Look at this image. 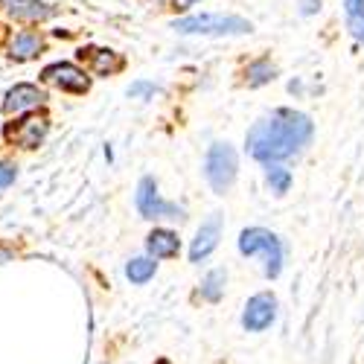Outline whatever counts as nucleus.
I'll list each match as a JSON object with an SVG mask.
<instances>
[{
  "label": "nucleus",
  "instance_id": "nucleus-1",
  "mask_svg": "<svg viewBox=\"0 0 364 364\" xmlns=\"http://www.w3.org/2000/svg\"><path fill=\"white\" fill-rule=\"evenodd\" d=\"M312 140V119L300 111L280 108L248 132V151L257 161L277 164L291 158Z\"/></svg>",
  "mask_w": 364,
  "mask_h": 364
},
{
  "label": "nucleus",
  "instance_id": "nucleus-9",
  "mask_svg": "<svg viewBox=\"0 0 364 364\" xmlns=\"http://www.w3.org/2000/svg\"><path fill=\"white\" fill-rule=\"evenodd\" d=\"M219 233H222V219H219V216H210V219L201 225V230L196 233V239H193L190 259H193V262H201L204 257L213 254L216 245H219Z\"/></svg>",
  "mask_w": 364,
  "mask_h": 364
},
{
  "label": "nucleus",
  "instance_id": "nucleus-10",
  "mask_svg": "<svg viewBox=\"0 0 364 364\" xmlns=\"http://www.w3.org/2000/svg\"><path fill=\"white\" fill-rule=\"evenodd\" d=\"M44 94L36 87V85H15L9 94H6V100H4V108H6V114H21V111H36V108H41L44 105Z\"/></svg>",
  "mask_w": 364,
  "mask_h": 364
},
{
  "label": "nucleus",
  "instance_id": "nucleus-3",
  "mask_svg": "<svg viewBox=\"0 0 364 364\" xmlns=\"http://www.w3.org/2000/svg\"><path fill=\"white\" fill-rule=\"evenodd\" d=\"M239 251L245 257H254V254H262L265 257V277L274 280L283 268V248H280V239L265 230V228H248L242 230L239 236Z\"/></svg>",
  "mask_w": 364,
  "mask_h": 364
},
{
  "label": "nucleus",
  "instance_id": "nucleus-6",
  "mask_svg": "<svg viewBox=\"0 0 364 364\" xmlns=\"http://www.w3.org/2000/svg\"><path fill=\"white\" fill-rule=\"evenodd\" d=\"M47 129H50V119L44 114H29L6 129V140L21 146V149H36L44 140Z\"/></svg>",
  "mask_w": 364,
  "mask_h": 364
},
{
  "label": "nucleus",
  "instance_id": "nucleus-18",
  "mask_svg": "<svg viewBox=\"0 0 364 364\" xmlns=\"http://www.w3.org/2000/svg\"><path fill=\"white\" fill-rule=\"evenodd\" d=\"M274 68H271V62H268V58H259V62H254L251 68H248V85H265V82H271V79H274Z\"/></svg>",
  "mask_w": 364,
  "mask_h": 364
},
{
  "label": "nucleus",
  "instance_id": "nucleus-23",
  "mask_svg": "<svg viewBox=\"0 0 364 364\" xmlns=\"http://www.w3.org/2000/svg\"><path fill=\"white\" fill-rule=\"evenodd\" d=\"M161 364H169V361H161Z\"/></svg>",
  "mask_w": 364,
  "mask_h": 364
},
{
  "label": "nucleus",
  "instance_id": "nucleus-22",
  "mask_svg": "<svg viewBox=\"0 0 364 364\" xmlns=\"http://www.w3.org/2000/svg\"><path fill=\"white\" fill-rule=\"evenodd\" d=\"M193 4H196V0H175L178 9H187V6H193Z\"/></svg>",
  "mask_w": 364,
  "mask_h": 364
},
{
  "label": "nucleus",
  "instance_id": "nucleus-19",
  "mask_svg": "<svg viewBox=\"0 0 364 364\" xmlns=\"http://www.w3.org/2000/svg\"><path fill=\"white\" fill-rule=\"evenodd\" d=\"M12 181H15V164H0V190H4V187H9L12 184Z\"/></svg>",
  "mask_w": 364,
  "mask_h": 364
},
{
  "label": "nucleus",
  "instance_id": "nucleus-2",
  "mask_svg": "<svg viewBox=\"0 0 364 364\" xmlns=\"http://www.w3.org/2000/svg\"><path fill=\"white\" fill-rule=\"evenodd\" d=\"M175 29L190 36H245L251 23L239 15H187L175 21Z\"/></svg>",
  "mask_w": 364,
  "mask_h": 364
},
{
  "label": "nucleus",
  "instance_id": "nucleus-21",
  "mask_svg": "<svg viewBox=\"0 0 364 364\" xmlns=\"http://www.w3.org/2000/svg\"><path fill=\"white\" fill-rule=\"evenodd\" d=\"M344 6H347V15H355L364 9V0H344Z\"/></svg>",
  "mask_w": 364,
  "mask_h": 364
},
{
  "label": "nucleus",
  "instance_id": "nucleus-5",
  "mask_svg": "<svg viewBox=\"0 0 364 364\" xmlns=\"http://www.w3.org/2000/svg\"><path fill=\"white\" fill-rule=\"evenodd\" d=\"M137 210L146 219H184V210L161 198L155 178H143L137 187Z\"/></svg>",
  "mask_w": 364,
  "mask_h": 364
},
{
  "label": "nucleus",
  "instance_id": "nucleus-13",
  "mask_svg": "<svg viewBox=\"0 0 364 364\" xmlns=\"http://www.w3.org/2000/svg\"><path fill=\"white\" fill-rule=\"evenodd\" d=\"M41 47H44V41H41L36 33H21V36L12 38L9 55L18 58V62H26V58H36V55L41 53Z\"/></svg>",
  "mask_w": 364,
  "mask_h": 364
},
{
  "label": "nucleus",
  "instance_id": "nucleus-14",
  "mask_svg": "<svg viewBox=\"0 0 364 364\" xmlns=\"http://www.w3.org/2000/svg\"><path fill=\"white\" fill-rule=\"evenodd\" d=\"M90 53H94V62H90V68H94V73H100V76L117 73L119 68H123V58H119L114 50H90Z\"/></svg>",
  "mask_w": 364,
  "mask_h": 364
},
{
  "label": "nucleus",
  "instance_id": "nucleus-11",
  "mask_svg": "<svg viewBox=\"0 0 364 364\" xmlns=\"http://www.w3.org/2000/svg\"><path fill=\"white\" fill-rule=\"evenodd\" d=\"M0 6L18 21H44L53 15V9L41 0H0Z\"/></svg>",
  "mask_w": 364,
  "mask_h": 364
},
{
  "label": "nucleus",
  "instance_id": "nucleus-20",
  "mask_svg": "<svg viewBox=\"0 0 364 364\" xmlns=\"http://www.w3.org/2000/svg\"><path fill=\"white\" fill-rule=\"evenodd\" d=\"M350 29H353V36H355V38L364 41V9L355 12V15H350Z\"/></svg>",
  "mask_w": 364,
  "mask_h": 364
},
{
  "label": "nucleus",
  "instance_id": "nucleus-17",
  "mask_svg": "<svg viewBox=\"0 0 364 364\" xmlns=\"http://www.w3.org/2000/svg\"><path fill=\"white\" fill-rule=\"evenodd\" d=\"M265 178H268V187L274 190V193H286L289 190V184H291V175H289V169H283L280 164H268V169H265Z\"/></svg>",
  "mask_w": 364,
  "mask_h": 364
},
{
  "label": "nucleus",
  "instance_id": "nucleus-16",
  "mask_svg": "<svg viewBox=\"0 0 364 364\" xmlns=\"http://www.w3.org/2000/svg\"><path fill=\"white\" fill-rule=\"evenodd\" d=\"M222 291H225V271L216 268V271H210V274L204 277V283H201V297H207V300H219Z\"/></svg>",
  "mask_w": 364,
  "mask_h": 364
},
{
  "label": "nucleus",
  "instance_id": "nucleus-8",
  "mask_svg": "<svg viewBox=\"0 0 364 364\" xmlns=\"http://www.w3.org/2000/svg\"><path fill=\"white\" fill-rule=\"evenodd\" d=\"M41 79L55 85V87H62V90H70V94H85V90L90 87V79L76 65H68V62H58V65L44 68Z\"/></svg>",
  "mask_w": 364,
  "mask_h": 364
},
{
  "label": "nucleus",
  "instance_id": "nucleus-12",
  "mask_svg": "<svg viewBox=\"0 0 364 364\" xmlns=\"http://www.w3.org/2000/svg\"><path fill=\"white\" fill-rule=\"evenodd\" d=\"M146 248L155 259H169V257H178L181 242L172 230H151L146 239Z\"/></svg>",
  "mask_w": 364,
  "mask_h": 364
},
{
  "label": "nucleus",
  "instance_id": "nucleus-7",
  "mask_svg": "<svg viewBox=\"0 0 364 364\" xmlns=\"http://www.w3.org/2000/svg\"><path fill=\"white\" fill-rule=\"evenodd\" d=\"M274 315H277V300L274 294H254L248 300L245 312H242V326H245L248 332H262L268 329L271 323H274Z\"/></svg>",
  "mask_w": 364,
  "mask_h": 364
},
{
  "label": "nucleus",
  "instance_id": "nucleus-15",
  "mask_svg": "<svg viewBox=\"0 0 364 364\" xmlns=\"http://www.w3.org/2000/svg\"><path fill=\"white\" fill-rule=\"evenodd\" d=\"M126 277L132 280V283H137V286H143V283H149L151 277H155V262L151 259H132L129 265H126Z\"/></svg>",
  "mask_w": 364,
  "mask_h": 364
},
{
  "label": "nucleus",
  "instance_id": "nucleus-4",
  "mask_svg": "<svg viewBox=\"0 0 364 364\" xmlns=\"http://www.w3.org/2000/svg\"><path fill=\"white\" fill-rule=\"evenodd\" d=\"M207 181L216 193H228L230 184L236 181V151L230 143H213L207 151V164H204Z\"/></svg>",
  "mask_w": 364,
  "mask_h": 364
}]
</instances>
